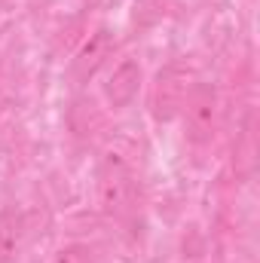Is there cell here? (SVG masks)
<instances>
[{"label": "cell", "mask_w": 260, "mask_h": 263, "mask_svg": "<svg viewBox=\"0 0 260 263\" xmlns=\"http://www.w3.org/2000/svg\"><path fill=\"white\" fill-rule=\"evenodd\" d=\"M135 202V178L120 153H107L98 168V208L107 217H126Z\"/></svg>", "instance_id": "1"}, {"label": "cell", "mask_w": 260, "mask_h": 263, "mask_svg": "<svg viewBox=\"0 0 260 263\" xmlns=\"http://www.w3.org/2000/svg\"><path fill=\"white\" fill-rule=\"evenodd\" d=\"M181 110H184L187 138L193 144H208L217 129V92H214V86H208V83L190 86Z\"/></svg>", "instance_id": "2"}, {"label": "cell", "mask_w": 260, "mask_h": 263, "mask_svg": "<svg viewBox=\"0 0 260 263\" xmlns=\"http://www.w3.org/2000/svg\"><path fill=\"white\" fill-rule=\"evenodd\" d=\"M187 92H190L187 73L175 65L165 67L156 77V89H153V114H156V120H172L175 114H181Z\"/></svg>", "instance_id": "3"}, {"label": "cell", "mask_w": 260, "mask_h": 263, "mask_svg": "<svg viewBox=\"0 0 260 263\" xmlns=\"http://www.w3.org/2000/svg\"><path fill=\"white\" fill-rule=\"evenodd\" d=\"M138 89H141V65L135 59H123L114 67L110 80L104 83V98L110 101L114 110H123V107H129L135 101Z\"/></svg>", "instance_id": "4"}, {"label": "cell", "mask_w": 260, "mask_h": 263, "mask_svg": "<svg viewBox=\"0 0 260 263\" xmlns=\"http://www.w3.org/2000/svg\"><path fill=\"white\" fill-rule=\"evenodd\" d=\"M110 46H114L110 31H107V28H98V31L80 46V52H77V59H73V80H77V83L92 80L95 70L104 65V59L110 55Z\"/></svg>", "instance_id": "5"}, {"label": "cell", "mask_w": 260, "mask_h": 263, "mask_svg": "<svg viewBox=\"0 0 260 263\" xmlns=\"http://www.w3.org/2000/svg\"><path fill=\"white\" fill-rule=\"evenodd\" d=\"M22 245V214L15 208L0 211V263L12 260Z\"/></svg>", "instance_id": "6"}, {"label": "cell", "mask_w": 260, "mask_h": 263, "mask_svg": "<svg viewBox=\"0 0 260 263\" xmlns=\"http://www.w3.org/2000/svg\"><path fill=\"white\" fill-rule=\"evenodd\" d=\"M52 263H92V251L86 245H65L62 251H55Z\"/></svg>", "instance_id": "7"}]
</instances>
